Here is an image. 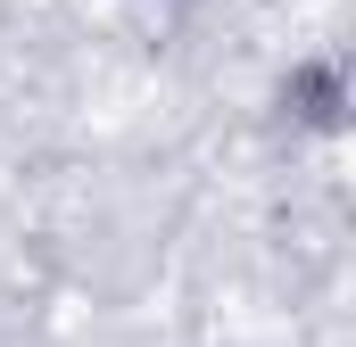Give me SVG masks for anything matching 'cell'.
<instances>
[{
  "mask_svg": "<svg viewBox=\"0 0 356 347\" xmlns=\"http://www.w3.org/2000/svg\"><path fill=\"white\" fill-rule=\"evenodd\" d=\"M282 116L307 124V133H340L348 124V67L323 50V58H298L282 75Z\"/></svg>",
  "mask_w": 356,
  "mask_h": 347,
  "instance_id": "1",
  "label": "cell"
}]
</instances>
